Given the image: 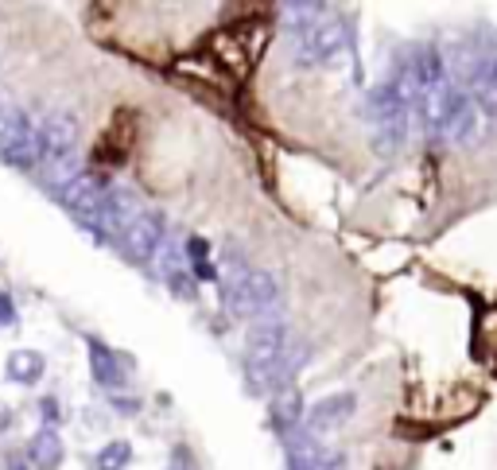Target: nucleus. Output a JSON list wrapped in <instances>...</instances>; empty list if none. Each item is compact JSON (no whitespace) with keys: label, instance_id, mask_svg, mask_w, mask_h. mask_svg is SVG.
I'll return each instance as SVG.
<instances>
[{"label":"nucleus","instance_id":"obj_1","mask_svg":"<svg viewBox=\"0 0 497 470\" xmlns=\"http://www.w3.org/2000/svg\"><path fill=\"white\" fill-rule=\"evenodd\" d=\"M350 47V35H346V23H342L335 12L318 16L315 23H303L295 28V58L303 66H327V63H338Z\"/></svg>","mask_w":497,"mask_h":470},{"label":"nucleus","instance_id":"obj_2","mask_svg":"<svg viewBox=\"0 0 497 470\" xmlns=\"http://www.w3.org/2000/svg\"><path fill=\"white\" fill-rule=\"evenodd\" d=\"M276 300H280L276 276L260 273V268H241L226 284V308H230V315H238V319H268Z\"/></svg>","mask_w":497,"mask_h":470},{"label":"nucleus","instance_id":"obj_3","mask_svg":"<svg viewBox=\"0 0 497 470\" xmlns=\"http://www.w3.org/2000/svg\"><path fill=\"white\" fill-rule=\"evenodd\" d=\"M105 198H109V183L98 179V175L82 171L78 179H70L63 191H58V203H63L70 214H74L90 233H101V214H105Z\"/></svg>","mask_w":497,"mask_h":470},{"label":"nucleus","instance_id":"obj_4","mask_svg":"<svg viewBox=\"0 0 497 470\" xmlns=\"http://www.w3.org/2000/svg\"><path fill=\"white\" fill-rule=\"evenodd\" d=\"M0 160L12 163L20 171H31L43 160L39 152V128H31V121L23 113L0 117Z\"/></svg>","mask_w":497,"mask_h":470},{"label":"nucleus","instance_id":"obj_5","mask_svg":"<svg viewBox=\"0 0 497 470\" xmlns=\"http://www.w3.org/2000/svg\"><path fill=\"white\" fill-rule=\"evenodd\" d=\"M117 245H121L125 261L144 265L148 257H156V249L163 245V214L160 210H140V214L117 233Z\"/></svg>","mask_w":497,"mask_h":470},{"label":"nucleus","instance_id":"obj_6","mask_svg":"<svg viewBox=\"0 0 497 470\" xmlns=\"http://www.w3.org/2000/svg\"><path fill=\"white\" fill-rule=\"evenodd\" d=\"M288 346H292L288 323H280V319L253 323V326H248V335H245V370L272 366V361H280V354Z\"/></svg>","mask_w":497,"mask_h":470},{"label":"nucleus","instance_id":"obj_7","mask_svg":"<svg viewBox=\"0 0 497 470\" xmlns=\"http://www.w3.org/2000/svg\"><path fill=\"white\" fill-rule=\"evenodd\" d=\"M78 148V121L74 113H51L39 128V152L47 163H63Z\"/></svg>","mask_w":497,"mask_h":470},{"label":"nucleus","instance_id":"obj_8","mask_svg":"<svg viewBox=\"0 0 497 470\" xmlns=\"http://www.w3.org/2000/svg\"><path fill=\"white\" fill-rule=\"evenodd\" d=\"M353 405H358V401H353V393H335V396H327V401L311 405V413H303L307 431H311V436H318V431L342 428L353 416Z\"/></svg>","mask_w":497,"mask_h":470},{"label":"nucleus","instance_id":"obj_9","mask_svg":"<svg viewBox=\"0 0 497 470\" xmlns=\"http://www.w3.org/2000/svg\"><path fill=\"white\" fill-rule=\"evenodd\" d=\"M283 459H288V470H323L330 455L323 451V443L303 428L283 440Z\"/></svg>","mask_w":497,"mask_h":470},{"label":"nucleus","instance_id":"obj_10","mask_svg":"<svg viewBox=\"0 0 497 470\" xmlns=\"http://www.w3.org/2000/svg\"><path fill=\"white\" fill-rule=\"evenodd\" d=\"M90 370H93V381H98L101 389H109V393H117L125 385L121 358H117L113 350L101 343V338H90Z\"/></svg>","mask_w":497,"mask_h":470},{"label":"nucleus","instance_id":"obj_11","mask_svg":"<svg viewBox=\"0 0 497 470\" xmlns=\"http://www.w3.org/2000/svg\"><path fill=\"white\" fill-rule=\"evenodd\" d=\"M300 424H303V396L295 385H288V389H280L272 396V428L288 440L292 431H300Z\"/></svg>","mask_w":497,"mask_h":470},{"label":"nucleus","instance_id":"obj_12","mask_svg":"<svg viewBox=\"0 0 497 470\" xmlns=\"http://www.w3.org/2000/svg\"><path fill=\"white\" fill-rule=\"evenodd\" d=\"M28 459H31L35 466H39V470H55V466H63V459H66L63 436H58L55 428L35 431L31 443H28Z\"/></svg>","mask_w":497,"mask_h":470},{"label":"nucleus","instance_id":"obj_13","mask_svg":"<svg viewBox=\"0 0 497 470\" xmlns=\"http://www.w3.org/2000/svg\"><path fill=\"white\" fill-rule=\"evenodd\" d=\"M4 370H8V378H12V381H20V385H35V381L43 378L47 361H43V354H35V350H12Z\"/></svg>","mask_w":497,"mask_h":470},{"label":"nucleus","instance_id":"obj_14","mask_svg":"<svg viewBox=\"0 0 497 470\" xmlns=\"http://www.w3.org/2000/svg\"><path fill=\"white\" fill-rule=\"evenodd\" d=\"M128 463H133V448H128L125 440L105 443V448L98 451V459H93V466H98V470H125Z\"/></svg>","mask_w":497,"mask_h":470},{"label":"nucleus","instance_id":"obj_15","mask_svg":"<svg viewBox=\"0 0 497 470\" xmlns=\"http://www.w3.org/2000/svg\"><path fill=\"white\" fill-rule=\"evenodd\" d=\"M168 284H171V292H175L179 300H195V296H198L195 276H187V273H168Z\"/></svg>","mask_w":497,"mask_h":470},{"label":"nucleus","instance_id":"obj_16","mask_svg":"<svg viewBox=\"0 0 497 470\" xmlns=\"http://www.w3.org/2000/svg\"><path fill=\"white\" fill-rule=\"evenodd\" d=\"M195 276H203V280H214L218 273H214V265H210V261H198V265H195Z\"/></svg>","mask_w":497,"mask_h":470},{"label":"nucleus","instance_id":"obj_17","mask_svg":"<svg viewBox=\"0 0 497 470\" xmlns=\"http://www.w3.org/2000/svg\"><path fill=\"white\" fill-rule=\"evenodd\" d=\"M4 323H12V303H8L4 292H0V326H4Z\"/></svg>","mask_w":497,"mask_h":470},{"label":"nucleus","instance_id":"obj_18","mask_svg":"<svg viewBox=\"0 0 497 470\" xmlns=\"http://www.w3.org/2000/svg\"><path fill=\"white\" fill-rule=\"evenodd\" d=\"M16 470H20V466H16Z\"/></svg>","mask_w":497,"mask_h":470}]
</instances>
